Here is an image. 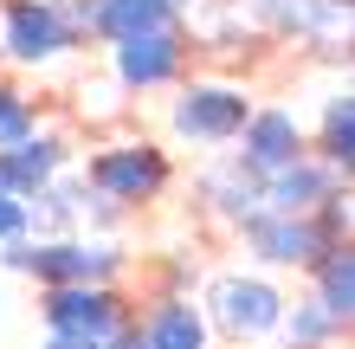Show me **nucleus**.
Here are the masks:
<instances>
[{"instance_id": "1", "label": "nucleus", "mask_w": 355, "mask_h": 349, "mask_svg": "<svg viewBox=\"0 0 355 349\" xmlns=\"http://www.w3.org/2000/svg\"><path fill=\"white\" fill-rule=\"evenodd\" d=\"M200 311H207V323H214V337L252 349V343H271V337L284 330L291 298L271 278H259V272H220L214 284H207Z\"/></svg>"}, {"instance_id": "2", "label": "nucleus", "mask_w": 355, "mask_h": 349, "mask_svg": "<svg viewBox=\"0 0 355 349\" xmlns=\"http://www.w3.org/2000/svg\"><path fill=\"white\" fill-rule=\"evenodd\" d=\"M85 181H91V194L116 201V207L130 214V207H149L175 181V169H168V155H162L155 142H110V149H97L85 162Z\"/></svg>"}, {"instance_id": "3", "label": "nucleus", "mask_w": 355, "mask_h": 349, "mask_svg": "<svg viewBox=\"0 0 355 349\" xmlns=\"http://www.w3.org/2000/svg\"><path fill=\"white\" fill-rule=\"evenodd\" d=\"M26 278L39 284V291H58V284H116L123 278V246L116 239H33V265Z\"/></svg>"}, {"instance_id": "4", "label": "nucleus", "mask_w": 355, "mask_h": 349, "mask_svg": "<svg viewBox=\"0 0 355 349\" xmlns=\"http://www.w3.org/2000/svg\"><path fill=\"white\" fill-rule=\"evenodd\" d=\"M39 317H46L52 337L110 343L130 323V304H123L116 284H58V291H39Z\"/></svg>"}, {"instance_id": "5", "label": "nucleus", "mask_w": 355, "mask_h": 349, "mask_svg": "<svg viewBox=\"0 0 355 349\" xmlns=\"http://www.w3.org/2000/svg\"><path fill=\"white\" fill-rule=\"evenodd\" d=\"M175 136L181 142H207V149H220V142H239L245 123H252V97L239 85H187L175 97Z\"/></svg>"}, {"instance_id": "6", "label": "nucleus", "mask_w": 355, "mask_h": 349, "mask_svg": "<svg viewBox=\"0 0 355 349\" xmlns=\"http://www.w3.org/2000/svg\"><path fill=\"white\" fill-rule=\"evenodd\" d=\"M239 239H245V253L259 265H284V272H317L336 253L323 220H297V214H259L252 227H239Z\"/></svg>"}, {"instance_id": "7", "label": "nucleus", "mask_w": 355, "mask_h": 349, "mask_svg": "<svg viewBox=\"0 0 355 349\" xmlns=\"http://www.w3.org/2000/svg\"><path fill=\"white\" fill-rule=\"evenodd\" d=\"M0 46L7 58L19 65H46L71 46V26L65 13H58V0H7V33H0Z\"/></svg>"}, {"instance_id": "8", "label": "nucleus", "mask_w": 355, "mask_h": 349, "mask_svg": "<svg viewBox=\"0 0 355 349\" xmlns=\"http://www.w3.org/2000/svg\"><path fill=\"white\" fill-rule=\"evenodd\" d=\"M304 155H310V149H304V123L291 117V110H252V123H245V136H239V162H245L259 181L297 169Z\"/></svg>"}, {"instance_id": "9", "label": "nucleus", "mask_w": 355, "mask_h": 349, "mask_svg": "<svg viewBox=\"0 0 355 349\" xmlns=\"http://www.w3.org/2000/svg\"><path fill=\"white\" fill-rule=\"evenodd\" d=\"M336 194H343V175L329 169L323 155H304L297 169H284V175H271V181H265V214H297V220H317Z\"/></svg>"}, {"instance_id": "10", "label": "nucleus", "mask_w": 355, "mask_h": 349, "mask_svg": "<svg viewBox=\"0 0 355 349\" xmlns=\"http://www.w3.org/2000/svg\"><path fill=\"white\" fill-rule=\"evenodd\" d=\"M110 65H116L123 91H155V85H168L181 71V39H175V26L136 33V39H123V46H110Z\"/></svg>"}, {"instance_id": "11", "label": "nucleus", "mask_w": 355, "mask_h": 349, "mask_svg": "<svg viewBox=\"0 0 355 349\" xmlns=\"http://www.w3.org/2000/svg\"><path fill=\"white\" fill-rule=\"evenodd\" d=\"M200 201H207V214H214V220H226V227L239 233V227H252V220L265 214V181L233 155L226 169H207L200 175Z\"/></svg>"}, {"instance_id": "12", "label": "nucleus", "mask_w": 355, "mask_h": 349, "mask_svg": "<svg viewBox=\"0 0 355 349\" xmlns=\"http://www.w3.org/2000/svg\"><path fill=\"white\" fill-rule=\"evenodd\" d=\"M58 175H65V142L58 136H33V142L0 155V188L19 194V201H39Z\"/></svg>"}, {"instance_id": "13", "label": "nucleus", "mask_w": 355, "mask_h": 349, "mask_svg": "<svg viewBox=\"0 0 355 349\" xmlns=\"http://www.w3.org/2000/svg\"><path fill=\"white\" fill-rule=\"evenodd\" d=\"M136 323L149 337V349H214V323L194 298H155Z\"/></svg>"}, {"instance_id": "14", "label": "nucleus", "mask_w": 355, "mask_h": 349, "mask_svg": "<svg viewBox=\"0 0 355 349\" xmlns=\"http://www.w3.org/2000/svg\"><path fill=\"white\" fill-rule=\"evenodd\" d=\"M85 207H91V181L85 175H58L33 201V239H71L85 227Z\"/></svg>"}, {"instance_id": "15", "label": "nucleus", "mask_w": 355, "mask_h": 349, "mask_svg": "<svg viewBox=\"0 0 355 349\" xmlns=\"http://www.w3.org/2000/svg\"><path fill=\"white\" fill-rule=\"evenodd\" d=\"M162 26H175V0H91V33L116 39V46Z\"/></svg>"}, {"instance_id": "16", "label": "nucleus", "mask_w": 355, "mask_h": 349, "mask_svg": "<svg viewBox=\"0 0 355 349\" xmlns=\"http://www.w3.org/2000/svg\"><path fill=\"white\" fill-rule=\"evenodd\" d=\"M310 291L323 298V311L343 323V330H355V239L349 246H336L317 272H310Z\"/></svg>"}, {"instance_id": "17", "label": "nucleus", "mask_w": 355, "mask_h": 349, "mask_svg": "<svg viewBox=\"0 0 355 349\" xmlns=\"http://www.w3.org/2000/svg\"><path fill=\"white\" fill-rule=\"evenodd\" d=\"M317 155H323L343 181H355V91H343V97H329V104H323Z\"/></svg>"}, {"instance_id": "18", "label": "nucleus", "mask_w": 355, "mask_h": 349, "mask_svg": "<svg viewBox=\"0 0 355 349\" xmlns=\"http://www.w3.org/2000/svg\"><path fill=\"white\" fill-rule=\"evenodd\" d=\"M278 337H284V349H329V343L343 337V323L323 311L317 291H310V298H297V304L284 311V330H278Z\"/></svg>"}, {"instance_id": "19", "label": "nucleus", "mask_w": 355, "mask_h": 349, "mask_svg": "<svg viewBox=\"0 0 355 349\" xmlns=\"http://www.w3.org/2000/svg\"><path fill=\"white\" fill-rule=\"evenodd\" d=\"M39 136V110H33V97L26 91H13V85H0V155L19 149V142H33Z\"/></svg>"}, {"instance_id": "20", "label": "nucleus", "mask_w": 355, "mask_h": 349, "mask_svg": "<svg viewBox=\"0 0 355 349\" xmlns=\"http://www.w3.org/2000/svg\"><path fill=\"white\" fill-rule=\"evenodd\" d=\"M13 239H33V201L0 188V246H13Z\"/></svg>"}, {"instance_id": "21", "label": "nucleus", "mask_w": 355, "mask_h": 349, "mask_svg": "<svg viewBox=\"0 0 355 349\" xmlns=\"http://www.w3.org/2000/svg\"><path fill=\"white\" fill-rule=\"evenodd\" d=\"M103 349H149V337H142V323L130 317V323H123V330H116L110 343H103Z\"/></svg>"}, {"instance_id": "22", "label": "nucleus", "mask_w": 355, "mask_h": 349, "mask_svg": "<svg viewBox=\"0 0 355 349\" xmlns=\"http://www.w3.org/2000/svg\"><path fill=\"white\" fill-rule=\"evenodd\" d=\"M39 349H103V343H85V337H52V330H46V337H39Z\"/></svg>"}, {"instance_id": "23", "label": "nucleus", "mask_w": 355, "mask_h": 349, "mask_svg": "<svg viewBox=\"0 0 355 349\" xmlns=\"http://www.w3.org/2000/svg\"><path fill=\"white\" fill-rule=\"evenodd\" d=\"M343 7H355V0H343Z\"/></svg>"}]
</instances>
